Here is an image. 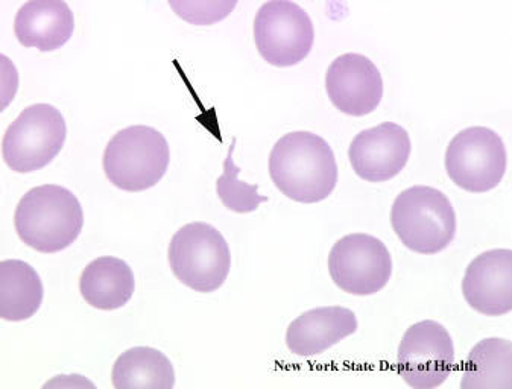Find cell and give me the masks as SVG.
<instances>
[{
    "label": "cell",
    "instance_id": "2e32d148",
    "mask_svg": "<svg viewBox=\"0 0 512 389\" xmlns=\"http://www.w3.org/2000/svg\"><path fill=\"white\" fill-rule=\"evenodd\" d=\"M134 291L136 277L133 269L117 257H99L90 262L81 274V295L95 309H121L133 298Z\"/></svg>",
    "mask_w": 512,
    "mask_h": 389
},
{
    "label": "cell",
    "instance_id": "9c48e42d",
    "mask_svg": "<svg viewBox=\"0 0 512 389\" xmlns=\"http://www.w3.org/2000/svg\"><path fill=\"white\" fill-rule=\"evenodd\" d=\"M333 283L356 297L382 291L392 276V257L380 239L365 233L344 236L333 245L329 256Z\"/></svg>",
    "mask_w": 512,
    "mask_h": 389
},
{
    "label": "cell",
    "instance_id": "ac0fdd59",
    "mask_svg": "<svg viewBox=\"0 0 512 389\" xmlns=\"http://www.w3.org/2000/svg\"><path fill=\"white\" fill-rule=\"evenodd\" d=\"M512 377L511 341L482 339L462 365V389H509Z\"/></svg>",
    "mask_w": 512,
    "mask_h": 389
},
{
    "label": "cell",
    "instance_id": "6da1fadb",
    "mask_svg": "<svg viewBox=\"0 0 512 389\" xmlns=\"http://www.w3.org/2000/svg\"><path fill=\"white\" fill-rule=\"evenodd\" d=\"M269 175L289 200L317 204L332 195L339 171L335 152L326 139L309 131H294L272 148Z\"/></svg>",
    "mask_w": 512,
    "mask_h": 389
},
{
    "label": "cell",
    "instance_id": "3957f363",
    "mask_svg": "<svg viewBox=\"0 0 512 389\" xmlns=\"http://www.w3.org/2000/svg\"><path fill=\"white\" fill-rule=\"evenodd\" d=\"M391 225L408 250L433 256L455 241L456 213L441 190L414 186L403 190L394 201Z\"/></svg>",
    "mask_w": 512,
    "mask_h": 389
},
{
    "label": "cell",
    "instance_id": "7c38bea8",
    "mask_svg": "<svg viewBox=\"0 0 512 389\" xmlns=\"http://www.w3.org/2000/svg\"><path fill=\"white\" fill-rule=\"evenodd\" d=\"M326 90L336 110L362 118L382 102V73L365 55H339L327 69Z\"/></svg>",
    "mask_w": 512,
    "mask_h": 389
},
{
    "label": "cell",
    "instance_id": "4fadbf2b",
    "mask_svg": "<svg viewBox=\"0 0 512 389\" xmlns=\"http://www.w3.org/2000/svg\"><path fill=\"white\" fill-rule=\"evenodd\" d=\"M462 295L485 317H503L512 310V251H485L471 260L462 280Z\"/></svg>",
    "mask_w": 512,
    "mask_h": 389
},
{
    "label": "cell",
    "instance_id": "9a60e30c",
    "mask_svg": "<svg viewBox=\"0 0 512 389\" xmlns=\"http://www.w3.org/2000/svg\"><path fill=\"white\" fill-rule=\"evenodd\" d=\"M75 31V17L63 0L26 2L14 20V32L20 45L40 52L63 48Z\"/></svg>",
    "mask_w": 512,
    "mask_h": 389
},
{
    "label": "cell",
    "instance_id": "30bf717a",
    "mask_svg": "<svg viewBox=\"0 0 512 389\" xmlns=\"http://www.w3.org/2000/svg\"><path fill=\"white\" fill-rule=\"evenodd\" d=\"M453 367L455 345L443 324L420 321L406 330L400 342L397 368L411 388H438L449 379Z\"/></svg>",
    "mask_w": 512,
    "mask_h": 389
},
{
    "label": "cell",
    "instance_id": "ba28073f",
    "mask_svg": "<svg viewBox=\"0 0 512 389\" xmlns=\"http://www.w3.org/2000/svg\"><path fill=\"white\" fill-rule=\"evenodd\" d=\"M254 42L260 57L271 66H297L312 51L315 28L300 5L289 0H271L257 11Z\"/></svg>",
    "mask_w": 512,
    "mask_h": 389
},
{
    "label": "cell",
    "instance_id": "ffe728a7",
    "mask_svg": "<svg viewBox=\"0 0 512 389\" xmlns=\"http://www.w3.org/2000/svg\"><path fill=\"white\" fill-rule=\"evenodd\" d=\"M234 145L236 140L231 143L227 159L224 162V174L216 181V192L219 200L225 207L234 213H251L259 209L260 204L266 203L268 198L259 193V186L248 184L239 180L241 169L236 166L233 160Z\"/></svg>",
    "mask_w": 512,
    "mask_h": 389
},
{
    "label": "cell",
    "instance_id": "44dd1931",
    "mask_svg": "<svg viewBox=\"0 0 512 389\" xmlns=\"http://www.w3.org/2000/svg\"><path fill=\"white\" fill-rule=\"evenodd\" d=\"M238 2H187V0H181V2H175L171 0L169 7L180 16L181 19L186 22L192 23V25L198 26H209L213 23L221 22L225 17L230 16L231 11L236 8Z\"/></svg>",
    "mask_w": 512,
    "mask_h": 389
},
{
    "label": "cell",
    "instance_id": "277c9868",
    "mask_svg": "<svg viewBox=\"0 0 512 389\" xmlns=\"http://www.w3.org/2000/svg\"><path fill=\"white\" fill-rule=\"evenodd\" d=\"M169 163L168 140L159 130L146 125H134L114 134L102 159L108 181L131 193L157 186L168 172Z\"/></svg>",
    "mask_w": 512,
    "mask_h": 389
},
{
    "label": "cell",
    "instance_id": "d6986e66",
    "mask_svg": "<svg viewBox=\"0 0 512 389\" xmlns=\"http://www.w3.org/2000/svg\"><path fill=\"white\" fill-rule=\"evenodd\" d=\"M111 383L116 389H171L175 386L174 365L155 348H130L114 362Z\"/></svg>",
    "mask_w": 512,
    "mask_h": 389
},
{
    "label": "cell",
    "instance_id": "8992f818",
    "mask_svg": "<svg viewBox=\"0 0 512 389\" xmlns=\"http://www.w3.org/2000/svg\"><path fill=\"white\" fill-rule=\"evenodd\" d=\"M63 113L51 104L26 107L5 131L4 162L17 174H31L51 165L66 143Z\"/></svg>",
    "mask_w": 512,
    "mask_h": 389
},
{
    "label": "cell",
    "instance_id": "52a82bcc",
    "mask_svg": "<svg viewBox=\"0 0 512 389\" xmlns=\"http://www.w3.org/2000/svg\"><path fill=\"white\" fill-rule=\"evenodd\" d=\"M446 172L459 189L487 193L502 183L508 152L502 137L487 127L459 131L447 146Z\"/></svg>",
    "mask_w": 512,
    "mask_h": 389
},
{
    "label": "cell",
    "instance_id": "5bb4252c",
    "mask_svg": "<svg viewBox=\"0 0 512 389\" xmlns=\"http://www.w3.org/2000/svg\"><path fill=\"white\" fill-rule=\"evenodd\" d=\"M358 326V318L347 307H318L307 310L289 324L286 345L301 358L320 356L358 332Z\"/></svg>",
    "mask_w": 512,
    "mask_h": 389
},
{
    "label": "cell",
    "instance_id": "e0dca14e",
    "mask_svg": "<svg viewBox=\"0 0 512 389\" xmlns=\"http://www.w3.org/2000/svg\"><path fill=\"white\" fill-rule=\"evenodd\" d=\"M45 288L38 272L23 260L0 263V317L19 323L37 314L42 307Z\"/></svg>",
    "mask_w": 512,
    "mask_h": 389
},
{
    "label": "cell",
    "instance_id": "7a4b0ae2",
    "mask_svg": "<svg viewBox=\"0 0 512 389\" xmlns=\"http://www.w3.org/2000/svg\"><path fill=\"white\" fill-rule=\"evenodd\" d=\"M14 227L17 236L32 250L60 253L75 244L83 231V206L66 187H34L17 204Z\"/></svg>",
    "mask_w": 512,
    "mask_h": 389
},
{
    "label": "cell",
    "instance_id": "8fae6325",
    "mask_svg": "<svg viewBox=\"0 0 512 389\" xmlns=\"http://www.w3.org/2000/svg\"><path fill=\"white\" fill-rule=\"evenodd\" d=\"M411 152L408 131L394 122H383L354 137L348 148V159L361 180L386 183L406 168Z\"/></svg>",
    "mask_w": 512,
    "mask_h": 389
},
{
    "label": "cell",
    "instance_id": "5b68a950",
    "mask_svg": "<svg viewBox=\"0 0 512 389\" xmlns=\"http://www.w3.org/2000/svg\"><path fill=\"white\" fill-rule=\"evenodd\" d=\"M168 259L178 282L200 294L218 291L230 274V247L207 222L181 227L169 244Z\"/></svg>",
    "mask_w": 512,
    "mask_h": 389
}]
</instances>
